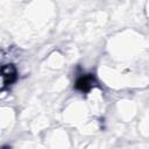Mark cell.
Here are the masks:
<instances>
[{"instance_id":"1","label":"cell","mask_w":149,"mask_h":149,"mask_svg":"<svg viewBox=\"0 0 149 149\" xmlns=\"http://www.w3.org/2000/svg\"><path fill=\"white\" fill-rule=\"evenodd\" d=\"M16 78V69L13 64H3L1 66V88L5 90Z\"/></svg>"}]
</instances>
